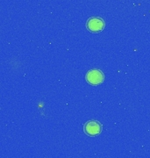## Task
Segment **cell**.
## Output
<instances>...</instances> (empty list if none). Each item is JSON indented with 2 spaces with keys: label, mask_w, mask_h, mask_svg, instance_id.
<instances>
[{
  "label": "cell",
  "mask_w": 150,
  "mask_h": 158,
  "mask_svg": "<svg viewBox=\"0 0 150 158\" xmlns=\"http://www.w3.org/2000/svg\"><path fill=\"white\" fill-rule=\"evenodd\" d=\"M84 133L90 136H96L102 132V125L97 120H90L84 124Z\"/></svg>",
  "instance_id": "3957f363"
},
{
  "label": "cell",
  "mask_w": 150,
  "mask_h": 158,
  "mask_svg": "<svg viewBox=\"0 0 150 158\" xmlns=\"http://www.w3.org/2000/svg\"><path fill=\"white\" fill-rule=\"evenodd\" d=\"M86 27L92 33H98L105 28V21L102 18L91 17L88 19Z\"/></svg>",
  "instance_id": "6da1fadb"
},
{
  "label": "cell",
  "mask_w": 150,
  "mask_h": 158,
  "mask_svg": "<svg viewBox=\"0 0 150 158\" xmlns=\"http://www.w3.org/2000/svg\"><path fill=\"white\" fill-rule=\"evenodd\" d=\"M105 76L99 69H90L86 74L87 82L92 85H98L103 83Z\"/></svg>",
  "instance_id": "7a4b0ae2"
}]
</instances>
